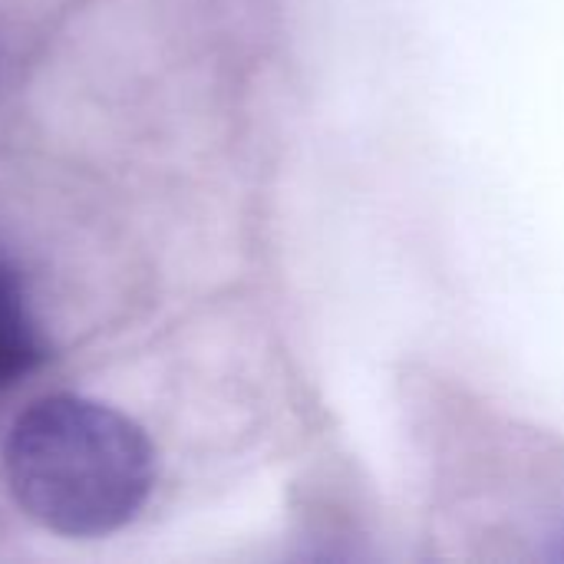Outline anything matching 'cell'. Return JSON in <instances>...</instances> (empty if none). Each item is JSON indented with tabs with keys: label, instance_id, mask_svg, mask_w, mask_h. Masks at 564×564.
I'll use <instances>...</instances> for the list:
<instances>
[{
	"label": "cell",
	"instance_id": "6da1fadb",
	"mask_svg": "<svg viewBox=\"0 0 564 564\" xmlns=\"http://www.w3.org/2000/svg\"><path fill=\"white\" fill-rule=\"evenodd\" d=\"M3 476L17 509L63 539L126 529L155 489L145 430L109 403L53 393L30 403L3 443Z\"/></svg>",
	"mask_w": 564,
	"mask_h": 564
},
{
	"label": "cell",
	"instance_id": "7a4b0ae2",
	"mask_svg": "<svg viewBox=\"0 0 564 564\" xmlns=\"http://www.w3.org/2000/svg\"><path fill=\"white\" fill-rule=\"evenodd\" d=\"M46 360V340L33 317L20 274L0 254V390L17 387Z\"/></svg>",
	"mask_w": 564,
	"mask_h": 564
}]
</instances>
